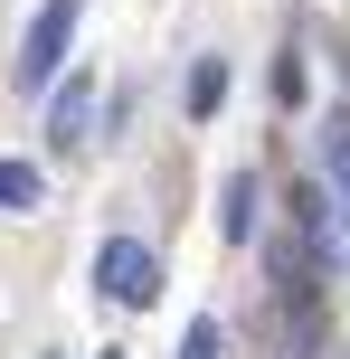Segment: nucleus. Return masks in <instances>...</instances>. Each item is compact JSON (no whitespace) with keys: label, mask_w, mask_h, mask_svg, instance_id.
Here are the masks:
<instances>
[{"label":"nucleus","mask_w":350,"mask_h":359,"mask_svg":"<svg viewBox=\"0 0 350 359\" xmlns=\"http://www.w3.org/2000/svg\"><path fill=\"white\" fill-rule=\"evenodd\" d=\"M76 19H86V0H38V19H29V38H19V57H10V76H19V95H38V86H57V67H67V48H76Z\"/></svg>","instance_id":"1"},{"label":"nucleus","mask_w":350,"mask_h":359,"mask_svg":"<svg viewBox=\"0 0 350 359\" xmlns=\"http://www.w3.org/2000/svg\"><path fill=\"white\" fill-rule=\"evenodd\" d=\"M95 293L123 303V312L161 303V255H152L142 236H105V246H95Z\"/></svg>","instance_id":"2"},{"label":"nucleus","mask_w":350,"mask_h":359,"mask_svg":"<svg viewBox=\"0 0 350 359\" xmlns=\"http://www.w3.org/2000/svg\"><path fill=\"white\" fill-rule=\"evenodd\" d=\"M86 123H95V86H86V76H76V86H57V114H48L57 151H76V142H86Z\"/></svg>","instance_id":"3"},{"label":"nucleus","mask_w":350,"mask_h":359,"mask_svg":"<svg viewBox=\"0 0 350 359\" xmlns=\"http://www.w3.org/2000/svg\"><path fill=\"white\" fill-rule=\"evenodd\" d=\"M38 198H48V170L38 161H0V217H29Z\"/></svg>","instance_id":"4"},{"label":"nucleus","mask_w":350,"mask_h":359,"mask_svg":"<svg viewBox=\"0 0 350 359\" xmlns=\"http://www.w3.org/2000/svg\"><path fill=\"white\" fill-rule=\"evenodd\" d=\"M218 227H227V236H256V170H237V180H227V208H218Z\"/></svg>","instance_id":"5"},{"label":"nucleus","mask_w":350,"mask_h":359,"mask_svg":"<svg viewBox=\"0 0 350 359\" xmlns=\"http://www.w3.org/2000/svg\"><path fill=\"white\" fill-rule=\"evenodd\" d=\"M218 104H227V67H218V57H199V67H189V114L208 123Z\"/></svg>","instance_id":"6"},{"label":"nucleus","mask_w":350,"mask_h":359,"mask_svg":"<svg viewBox=\"0 0 350 359\" xmlns=\"http://www.w3.org/2000/svg\"><path fill=\"white\" fill-rule=\"evenodd\" d=\"M322 170H332V198L350 208V123H332V133H322Z\"/></svg>","instance_id":"7"},{"label":"nucleus","mask_w":350,"mask_h":359,"mask_svg":"<svg viewBox=\"0 0 350 359\" xmlns=\"http://www.w3.org/2000/svg\"><path fill=\"white\" fill-rule=\"evenodd\" d=\"M180 359H227V331H218V322H189V341H180Z\"/></svg>","instance_id":"8"},{"label":"nucleus","mask_w":350,"mask_h":359,"mask_svg":"<svg viewBox=\"0 0 350 359\" xmlns=\"http://www.w3.org/2000/svg\"><path fill=\"white\" fill-rule=\"evenodd\" d=\"M105 359H123V350H105Z\"/></svg>","instance_id":"9"}]
</instances>
